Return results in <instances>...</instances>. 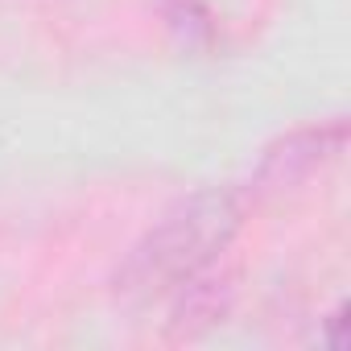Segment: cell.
I'll use <instances>...</instances> for the list:
<instances>
[{"instance_id": "cell-1", "label": "cell", "mask_w": 351, "mask_h": 351, "mask_svg": "<svg viewBox=\"0 0 351 351\" xmlns=\"http://www.w3.org/2000/svg\"><path fill=\"white\" fill-rule=\"evenodd\" d=\"M244 228V199L228 186H203L178 199L128 248L112 289L124 302H153L178 289L186 277L228 256Z\"/></svg>"}, {"instance_id": "cell-2", "label": "cell", "mask_w": 351, "mask_h": 351, "mask_svg": "<svg viewBox=\"0 0 351 351\" xmlns=\"http://www.w3.org/2000/svg\"><path fill=\"white\" fill-rule=\"evenodd\" d=\"M347 145V120H322V124H302L289 128L285 136H277L273 145H265L252 178H248V195L252 199H281L293 195L302 186H310L326 165L339 161Z\"/></svg>"}, {"instance_id": "cell-3", "label": "cell", "mask_w": 351, "mask_h": 351, "mask_svg": "<svg viewBox=\"0 0 351 351\" xmlns=\"http://www.w3.org/2000/svg\"><path fill=\"white\" fill-rule=\"evenodd\" d=\"M169 318H165V335L173 343H191V339H203L207 330H215L232 306H236V273L215 261L211 269L186 277L178 289H169Z\"/></svg>"}, {"instance_id": "cell-4", "label": "cell", "mask_w": 351, "mask_h": 351, "mask_svg": "<svg viewBox=\"0 0 351 351\" xmlns=\"http://www.w3.org/2000/svg\"><path fill=\"white\" fill-rule=\"evenodd\" d=\"M161 9H165V21L169 29H178L186 46H211L219 25L207 9V0H161Z\"/></svg>"}]
</instances>
